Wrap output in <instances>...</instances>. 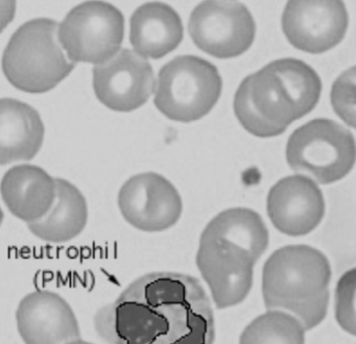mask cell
I'll list each match as a JSON object with an SVG mask.
<instances>
[{
	"mask_svg": "<svg viewBox=\"0 0 356 344\" xmlns=\"http://www.w3.org/2000/svg\"><path fill=\"white\" fill-rule=\"evenodd\" d=\"M331 104L337 115L355 127V67L337 77L331 89Z\"/></svg>",
	"mask_w": 356,
	"mask_h": 344,
	"instance_id": "cell-24",
	"label": "cell"
},
{
	"mask_svg": "<svg viewBox=\"0 0 356 344\" xmlns=\"http://www.w3.org/2000/svg\"><path fill=\"white\" fill-rule=\"evenodd\" d=\"M97 99L116 112H132L143 106L155 89V75L149 60L133 50H120L93 69Z\"/></svg>",
	"mask_w": 356,
	"mask_h": 344,
	"instance_id": "cell-10",
	"label": "cell"
},
{
	"mask_svg": "<svg viewBox=\"0 0 356 344\" xmlns=\"http://www.w3.org/2000/svg\"><path fill=\"white\" fill-rule=\"evenodd\" d=\"M67 344H95L91 343V342L89 341H85V340L81 339V338H79V339L72 340V341L68 342Z\"/></svg>",
	"mask_w": 356,
	"mask_h": 344,
	"instance_id": "cell-26",
	"label": "cell"
},
{
	"mask_svg": "<svg viewBox=\"0 0 356 344\" xmlns=\"http://www.w3.org/2000/svg\"><path fill=\"white\" fill-rule=\"evenodd\" d=\"M15 14V1H0V33L13 21Z\"/></svg>",
	"mask_w": 356,
	"mask_h": 344,
	"instance_id": "cell-25",
	"label": "cell"
},
{
	"mask_svg": "<svg viewBox=\"0 0 356 344\" xmlns=\"http://www.w3.org/2000/svg\"><path fill=\"white\" fill-rule=\"evenodd\" d=\"M118 206L127 222L149 233L174 227L183 211L178 190L166 177L156 172L130 177L120 188Z\"/></svg>",
	"mask_w": 356,
	"mask_h": 344,
	"instance_id": "cell-9",
	"label": "cell"
},
{
	"mask_svg": "<svg viewBox=\"0 0 356 344\" xmlns=\"http://www.w3.org/2000/svg\"><path fill=\"white\" fill-rule=\"evenodd\" d=\"M44 140V124L30 104L0 98V165L35 158Z\"/></svg>",
	"mask_w": 356,
	"mask_h": 344,
	"instance_id": "cell-17",
	"label": "cell"
},
{
	"mask_svg": "<svg viewBox=\"0 0 356 344\" xmlns=\"http://www.w3.org/2000/svg\"><path fill=\"white\" fill-rule=\"evenodd\" d=\"M330 291L325 290L322 293L308 300H298V302H277L268 310H279L289 313L297 319L305 331H310L318 327L328 312Z\"/></svg>",
	"mask_w": 356,
	"mask_h": 344,
	"instance_id": "cell-22",
	"label": "cell"
},
{
	"mask_svg": "<svg viewBox=\"0 0 356 344\" xmlns=\"http://www.w3.org/2000/svg\"><path fill=\"white\" fill-rule=\"evenodd\" d=\"M330 262L321 250L305 245H286L275 250L262 269L264 306L308 300L329 289Z\"/></svg>",
	"mask_w": 356,
	"mask_h": 344,
	"instance_id": "cell-6",
	"label": "cell"
},
{
	"mask_svg": "<svg viewBox=\"0 0 356 344\" xmlns=\"http://www.w3.org/2000/svg\"><path fill=\"white\" fill-rule=\"evenodd\" d=\"M222 90L213 64L197 56H179L160 69L154 104L170 120L193 122L214 108Z\"/></svg>",
	"mask_w": 356,
	"mask_h": 344,
	"instance_id": "cell-3",
	"label": "cell"
},
{
	"mask_svg": "<svg viewBox=\"0 0 356 344\" xmlns=\"http://www.w3.org/2000/svg\"><path fill=\"white\" fill-rule=\"evenodd\" d=\"M183 35L181 17L163 2L143 4L131 17L130 42L143 58H163L180 45Z\"/></svg>",
	"mask_w": 356,
	"mask_h": 344,
	"instance_id": "cell-16",
	"label": "cell"
},
{
	"mask_svg": "<svg viewBox=\"0 0 356 344\" xmlns=\"http://www.w3.org/2000/svg\"><path fill=\"white\" fill-rule=\"evenodd\" d=\"M124 37V15L104 1L79 4L58 27L60 44L74 64L107 62L118 54Z\"/></svg>",
	"mask_w": 356,
	"mask_h": 344,
	"instance_id": "cell-7",
	"label": "cell"
},
{
	"mask_svg": "<svg viewBox=\"0 0 356 344\" xmlns=\"http://www.w3.org/2000/svg\"><path fill=\"white\" fill-rule=\"evenodd\" d=\"M321 92L322 81L309 65L281 58L245 77L233 106L245 131L256 137H276L316 108Z\"/></svg>",
	"mask_w": 356,
	"mask_h": 344,
	"instance_id": "cell-1",
	"label": "cell"
},
{
	"mask_svg": "<svg viewBox=\"0 0 356 344\" xmlns=\"http://www.w3.org/2000/svg\"><path fill=\"white\" fill-rule=\"evenodd\" d=\"M184 302L162 304L135 279L95 313V331L110 344H154L168 331L175 308Z\"/></svg>",
	"mask_w": 356,
	"mask_h": 344,
	"instance_id": "cell-5",
	"label": "cell"
},
{
	"mask_svg": "<svg viewBox=\"0 0 356 344\" xmlns=\"http://www.w3.org/2000/svg\"><path fill=\"white\" fill-rule=\"evenodd\" d=\"M16 322L26 344H67L81 338L80 325L72 306L49 290L26 294L18 304Z\"/></svg>",
	"mask_w": 356,
	"mask_h": 344,
	"instance_id": "cell-14",
	"label": "cell"
},
{
	"mask_svg": "<svg viewBox=\"0 0 356 344\" xmlns=\"http://www.w3.org/2000/svg\"><path fill=\"white\" fill-rule=\"evenodd\" d=\"M188 31L202 51L214 58H231L251 47L256 23L241 2L203 1L191 12Z\"/></svg>",
	"mask_w": 356,
	"mask_h": 344,
	"instance_id": "cell-8",
	"label": "cell"
},
{
	"mask_svg": "<svg viewBox=\"0 0 356 344\" xmlns=\"http://www.w3.org/2000/svg\"><path fill=\"white\" fill-rule=\"evenodd\" d=\"M256 261L245 250L231 244L200 241L197 266L209 288L216 308L241 304L253 286Z\"/></svg>",
	"mask_w": 356,
	"mask_h": 344,
	"instance_id": "cell-12",
	"label": "cell"
},
{
	"mask_svg": "<svg viewBox=\"0 0 356 344\" xmlns=\"http://www.w3.org/2000/svg\"><path fill=\"white\" fill-rule=\"evenodd\" d=\"M200 241H216L237 246L257 262L268 249L270 235L261 216L248 208L218 213L206 225Z\"/></svg>",
	"mask_w": 356,
	"mask_h": 344,
	"instance_id": "cell-19",
	"label": "cell"
},
{
	"mask_svg": "<svg viewBox=\"0 0 356 344\" xmlns=\"http://www.w3.org/2000/svg\"><path fill=\"white\" fill-rule=\"evenodd\" d=\"M349 15L345 3L332 1H289L282 14V31L289 44L308 54L328 51L347 33Z\"/></svg>",
	"mask_w": 356,
	"mask_h": 344,
	"instance_id": "cell-11",
	"label": "cell"
},
{
	"mask_svg": "<svg viewBox=\"0 0 356 344\" xmlns=\"http://www.w3.org/2000/svg\"><path fill=\"white\" fill-rule=\"evenodd\" d=\"M266 211L279 231L291 237H302L322 222L324 195L318 183L306 175L285 177L270 188Z\"/></svg>",
	"mask_w": 356,
	"mask_h": 344,
	"instance_id": "cell-13",
	"label": "cell"
},
{
	"mask_svg": "<svg viewBox=\"0 0 356 344\" xmlns=\"http://www.w3.org/2000/svg\"><path fill=\"white\" fill-rule=\"evenodd\" d=\"M3 210H1V208H0V227H1V223H3Z\"/></svg>",
	"mask_w": 356,
	"mask_h": 344,
	"instance_id": "cell-27",
	"label": "cell"
},
{
	"mask_svg": "<svg viewBox=\"0 0 356 344\" xmlns=\"http://www.w3.org/2000/svg\"><path fill=\"white\" fill-rule=\"evenodd\" d=\"M355 154L351 131L326 118L314 119L298 127L286 145L289 167L321 185L347 177L355 164Z\"/></svg>",
	"mask_w": 356,
	"mask_h": 344,
	"instance_id": "cell-4",
	"label": "cell"
},
{
	"mask_svg": "<svg viewBox=\"0 0 356 344\" xmlns=\"http://www.w3.org/2000/svg\"><path fill=\"white\" fill-rule=\"evenodd\" d=\"M216 321L206 292L178 304L168 331L154 344H214Z\"/></svg>",
	"mask_w": 356,
	"mask_h": 344,
	"instance_id": "cell-20",
	"label": "cell"
},
{
	"mask_svg": "<svg viewBox=\"0 0 356 344\" xmlns=\"http://www.w3.org/2000/svg\"><path fill=\"white\" fill-rule=\"evenodd\" d=\"M57 193L49 212L29 229L39 239L64 243L78 237L88 221V206L82 192L70 181L56 179Z\"/></svg>",
	"mask_w": 356,
	"mask_h": 344,
	"instance_id": "cell-18",
	"label": "cell"
},
{
	"mask_svg": "<svg viewBox=\"0 0 356 344\" xmlns=\"http://www.w3.org/2000/svg\"><path fill=\"white\" fill-rule=\"evenodd\" d=\"M356 270L346 271L337 281L334 295L335 319L339 327L351 336L356 334Z\"/></svg>",
	"mask_w": 356,
	"mask_h": 344,
	"instance_id": "cell-23",
	"label": "cell"
},
{
	"mask_svg": "<svg viewBox=\"0 0 356 344\" xmlns=\"http://www.w3.org/2000/svg\"><path fill=\"white\" fill-rule=\"evenodd\" d=\"M57 21L37 18L22 24L3 51V74L18 90L42 94L57 87L76 64L64 54Z\"/></svg>",
	"mask_w": 356,
	"mask_h": 344,
	"instance_id": "cell-2",
	"label": "cell"
},
{
	"mask_svg": "<svg viewBox=\"0 0 356 344\" xmlns=\"http://www.w3.org/2000/svg\"><path fill=\"white\" fill-rule=\"evenodd\" d=\"M0 193L10 212L24 222H36L45 216L55 202L56 179L36 165L22 164L7 171Z\"/></svg>",
	"mask_w": 356,
	"mask_h": 344,
	"instance_id": "cell-15",
	"label": "cell"
},
{
	"mask_svg": "<svg viewBox=\"0 0 356 344\" xmlns=\"http://www.w3.org/2000/svg\"><path fill=\"white\" fill-rule=\"evenodd\" d=\"M305 333L289 313L268 310L245 327L239 344H305Z\"/></svg>",
	"mask_w": 356,
	"mask_h": 344,
	"instance_id": "cell-21",
	"label": "cell"
}]
</instances>
